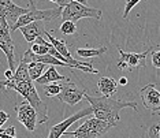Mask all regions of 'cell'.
Wrapping results in <instances>:
<instances>
[{"instance_id": "12", "label": "cell", "mask_w": 160, "mask_h": 138, "mask_svg": "<svg viewBox=\"0 0 160 138\" xmlns=\"http://www.w3.org/2000/svg\"><path fill=\"white\" fill-rule=\"evenodd\" d=\"M21 33L23 34L25 40L28 42H34L36 38L38 37H44L45 36V26H44V21H36V22H30L25 26L19 27Z\"/></svg>"}, {"instance_id": "7", "label": "cell", "mask_w": 160, "mask_h": 138, "mask_svg": "<svg viewBox=\"0 0 160 138\" xmlns=\"http://www.w3.org/2000/svg\"><path fill=\"white\" fill-rule=\"evenodd\" d=\"M60 86H62V90L58 94V99L62 103H66L68 105L78 104L81 100H83V96L86 94V89L82 88L81 85H78L77 82L71 81V79L60 83Z\"/></svg>"}, {"instance_id": "5", "label": "cell", "mask_w": 160, "mask_h": 138, "mask_svg": "<svg viewBox=\"0 0 160 138\" xmlns=\"http://www.w3.org/2000/svg\"><path fill=\"white\" fill-rule=\"evenodd\" d=\"M101 14L103 12H101V10H99V8H92V7L81 4V3L70 2L68 4H66L63 7L62 19L77 22V21L82 19V18H92L94 21H100Z\"/></svg>"}, {"instance_id": "21", "label": "cell", "mask_w": 160, "mask_h": 138, "mask_svg": "<svg viewBox=\"0 0 160 138\" xmlns=\"http://www.w3.org/2000/svg\"><path fill=\"white\" fill-rule=\"evenodd\" d=\"M45 88H44V92L47 96H49V97H52V96H58V94L60 93V90H62V86L59 85V83H56V82H52V83H48V85H44Z\"/></svg>"}, {"instance_id": "24", "label": "cell", "mask_w": 160, "mask_h": 138, "mask_svg": "<svg viewBox=\"0 0 160 138\" xmlns=\"http://www.w3.org/2000/svg\"><path fill=\"white\" fill-rule=\"evenodd\" d=\"M152 64H153L158 70H160V49L152 52Z\"/></svg>"}, {"instance_id": "17", "label": "cell", "mask_w": 160, "mask_h": 138, "mask_svg": "<svg viewBox=\"0 0 160 138\" xmlns=\"http://www.w3.org/2000/svg\"><path fill=\"white\" fill-rule=\"evenodd\" d=\"M0 38H3L10 45H14V41L11 38V30H10V25L6 19V15L0 12Z\"/></svg>"}, {"instance_id": "8", "label": "cell", "mask_w": 160, "mask_h": 138, "mask_svg": "<svg viewBox=\"0 0 160 138\" xmlns=\"http://www.w3.org/2000/svg\"><path fill=\"white\" fill-rule=\"evenodd\" d=\"M140 96L142 104L147 110L151 111L152 115L160 114V92L156 89L155 83H148L140 90Z\"/></svg>"}, {"instance_id": "9", "label": "cell", "mask_w": 160, "mask_h": 138, "mask_svg": "<svg viewBox=\"0 0 160 138\" xmlns=\"http://www.w3.org/2000/svg\"><path fill=\"white\" fill-rule=\"evenodd\" d=\"M17 118L22 125L26 127L28 131H34L37 126V112L26 100L15 105Z\"/></svg>"}, {"instance_id": "18", "label": "cell", "mask_w": 160, "mask_h": 138, "mask_svg": "<svg viewBox=\"0 0 160 138\" xmlns=\"http://www.w3.org/2000/svg\"><path fill=\"white\" fill-rule=\"evenodd\" d=\"M107 52V47H100V48H78L77 55L81 57H96L101 56Z\"/></svg>"}, {"instance_id": "10", "label": "cell", "mask_w": 160, "mask_h": 138, "mask_svg": "<svg viewBox=\"0 0 160 138\" xmlns=\"http://www.w3.org/2000/svg\"><path fill=\"white\" fill-rule=\"evenodd\" d=\"M92 114H93V108L92 107L82 108V110H79L78 112H75L72 116H70V118L64 119V121H62L60 123H58V125L51 127L48 138H60L64 133L67 131V129L72 125V123H75L77 121H79V119L85 118V116H89V115H92Z\"/></svg>"}, {"instance_id": "26", "label": "cell", "mask_w": 160, "mask_h": 138, "mask_svg": "<svg viewBox=\"0 0 160 138\" xmlns=\"http://www.w3.org/2000/svg\"><path fill=\"white\" fill-rule=\"evenodd\" d=\"M8 118H10V116H8V114H7V112L0 111V127H2L7 121H8Z\"/></svg>"}, {"instance_id": "11", "label": "cell", "mask_w": 160, "mask_h": 138, "mask_svg": "<svg viewBox=\"0 0 160 138\" xmlns=\"http://www.w3.org/2000/svg\"><path fill=\"white\" fill-rule=\"evenodd\" d=\"M28 8L19 7L17 4H14L11 0H0V12H3L6 15V19L8 22L10 27L19 19L23 14H26Z\"/></svg>"}, {"instance_id": "16", "label": "cell", "mask_w": 160, "mask_h": 138, "mask_svg": "<svg viewBox=\"0 0 160 138\" xmlns=\"http://www.w3.org/2000/svg\"><path fill=\"white\" fill-rule=\"evenodd\" d=\"M11 79L14 82H21V81H29L30 77H29V70H28V63H25L23 60L19 62L18 67L14 71Z\"/></svg>"}, {"instance_id": "14", "label": "cell", "mask_w": 160, "mask_h": 138, "mask_svg": "<svg viewBox=\"0 0 160 138\" xmlns=\"http://www.w3.org/2000/svg\"><path fill=\"white\" fill-rule=\"evenodd\" d=\"M97 88L103 96L112 97L118 90V82L111 77H101L97 82Z\"/></svg>"}, {"instance_id": "4", "label": "cell", "mask_w": 160, "mask_h": 138, "mask_svg": "<svg viewBox=\"0 0 160 138\" xmlns=\"http://www.w3.org/2000/svg\"><path fill=\"white\" fill-rule=\"evenodd\" d=\"M111 123L101 121L97 118H89L82 123L74 131H66L64 134L72 138H99L104 134H107L110 131V129H112Z\"/></svg>"}, {"instance_id": "22", "label": "cell", "mask_w": 160, "mask_h": 138, "mask_svg": "<svg viewBox=\"0 0 160 138\" xmlns=\"http://www.w3.org/2000/svg\"><path fill=\"white\" fill-rule=\"evenodd\" d=\"M149 138H160V123H155L148 130Z\"/></svg>"}, {"instance_id": "23", "label": "cell", "mask_w": 160, "mask_h": 138, "mask_svg": "<svg viewBox=\"0 0 160 138\" xmlns=\"http://www.w3.org/2000/svg\"><path fill=\"white\" fill-rule=\"evenodd\" d=\"M141 0H126V6H125V10H123V18H126L129 17V12L132 11V8L136 4H138V3H140Z\"/></svg>"}, {"instance_id": "13", "label": "cell", "mask_w": 160, "mask_h": 138, "mask_svg": "<svg viewBox=\"0 0 160 138\" xmlns=\"http://www.w3.org/2000/svg\"><path fill=\"white\" fill-rule=\"evenodd\" d=\"M68 79H70L68 77H64V75L59 74L56 71L55 66H51L45 72H42L41 77L38 79H36V82L38 85H48V83H52V82H64V81H68Z\"/></svg>"}, {"instance_id": "6", "label": "cell", "mask_w": 160, "mask_h": 138, "mask_svg": "<svg viewBox=\"0 0 160 138\" xmlns=\"http://www.w3.org/2000/svg\"><path fill=\"white\" fill-rule=\"evenodd\" d=\"M118 51H119V60H118V63H116L118 68L122 71H132L134 68L147 66V56L149 55L152 48L147 49L142 53L125 52V51H122L121 48H118Z\"/></svg>"}, {"instance_id": "1", "label": "cell", "mask_w": 160, "mask_h": 138, "mask_svg": "<svg viewBox=\"0 0 160 138\" xmlns=\"http://www.w3.org/2000/svg\"><path fill=\"white\" fill-rule=\"evenodd\" d=\"M83 99L89 101L90 107L93 108L94 118L111 123L112 126H116V123L121 121L119 114H121L123 108H132L134 111H138L137 104L134 101H122V100H116L107 96L93 97V96H89L88 93L83 96Z\"/></svg>"}, {"instance_id": "25", "label": "cell", "mask_w": 160, "mask_h": 138, "mask_svg": "<svg viewBox=\"0 0 160 138\" xmlns=\"http://www.w3.org/2000/svg\"><path fill=\"white\" fill-rule=\"evenodd\" d=\"M70 2H77V3H81V4H85V6L88 4V0H59V2H58V6L63 8V7L66 4H68Z\"/></svg>"}, {"instance_id": "29", "label": "cell", "mask_w": 160, "mask_h": 138, "mask_svg": "<svg viewBox=\"0 0 160 138\" xmlns=\"http://www.w3.org/2000/svg\"><path fill=\"white\" fill-rule=\"evenodd\" d=\"M119 85H127V79L125 77H122L121 79H119Z\"/></svg>"}, {"instance_id": "27", "label": "cell", "mask_w": 160, "mask_h": 138, "mask_svg": "<svg viewBox=\"0 0 160 138\" xmlns=\"http://www.w3.org/2000/svg\"><path fill=\"white\" fill-rule=\"evenodd\" d=\"M12 74H14V71H11L10 68H8V70H6V71H4V77H6V79H10V78L12 77Z\"/></svg>"}, {"instance_id": "28", "label": "cell", "mask_w": 160, "mask_h": 138, "mask_svg": "<svg viewBox=\"0 0 160 138\" xmlns=\"http://www.w3.org/2000/svg\"><path fill=\"white\" fill-rule=\"evenodd\" d=\"M0 138H17L15 136H10V134H7L6 131L0 133Z\"/></svg>"}, {"instance_id": "31", "label": "cell", "mask_w": 160, "mask_h": 138, "mask_svg": "<svg viewBox=\"0 0 160 138\" xmlns=\"http://www.w3.org/2000/svg\"><path fill=\"white\" fill-rule=\"evenodd\" d=\"M71 138H72V137H71Z\"/></svg>"}, {"instance_id": "30", "label": "cell", "mask_w": 160, "mask_h": 138, "mask_svg": "<svg viewBox=\"0 0 160 138\" xmlns=\"http://www.w3.org/2000/svg\"><path fill=\"white\" fill-rule=\"evenodd\" d=\"M49 2H52V3H56V4H58V2H59V0H49Z\"/></svg>"}, {"instance_id": "19", "label": "cell", "mask_w": 160, "mask_h": 138, "mask_svg": "<svg viewBox=\"0 0 160 138\" xmlns=\"http://www.w3.org/2000/svg\"><path fill=\"white\" fill-rule=\"evenodd\" d=\"M45 68L44 63H40V62H32V63L28 64V70H29V77H30L32 81H36L42 75Z\"/></svg>"}, {"instance_id": "3", "label": "cell", "mask_w": 160, "mask_h": 138, "mask_svg": "<svg viewBox=\"0 0 160 138\" xmlns=\"http://www.w3.org/2000/svg\"><path fill=\"white\" fill-rule=\"evenodd\" d=\"M62 11L63 8L62 7H55V8H47V10H38L36 7V3L33 0H29V7L26 14H23L15 23L10 27L11 32L18 30L19 27L25 26V25L30 23V22H36V21H44V22H51L53 19H58L59 17H62Z\"/></svg>"}, {"instance_id": "15", "label": "cell", "mask_w": 160, "mask_h": 138, "mask_svg": "<svg viewBox=\"0 0 160 138\" xmlns=\"http://www.w3.org/2000/svg\"><path fill=\"white\" fill-rule=\"evenodd\" d=\"M14 45H10L8 42H6L3 38H0V49L4 52V55L7 56V60H8V68L11 71H15V55H14Z\"/></svg>"}, {"instance_id": "20", "label": "cell", "mask_w": 160, "mask_h": 138, "mask_svg": "<svg viewBox=\"0 0 160 138\" xmlns=\"http://www.w3.org/2000/svg\"><path fill=\"white\" fill-rule=\"evenodd\" d=\"M60 32L66 36H70V34H74L77 33V25L72 21H63L60 25Z\"/></svg>"}, {"instance_id": "2", "label": "cell", "mask_w": 160, "mask_h": 138, "mask_svg": "<svg viewBox=\"0 0 160 138\" xmlns=\"http://www.w3.org/2000/svg\"><path fill=\"white\" fill-rule=\"evenodd\" d=\"M0 89L2 90H15L19 93L25 100L36 110L37 112V123H47L48 122V110H47V104L40 99L36 86L32 79L29 81H21L14 82L11 78L0 81Z\"/></svg>"}]
</instances>
